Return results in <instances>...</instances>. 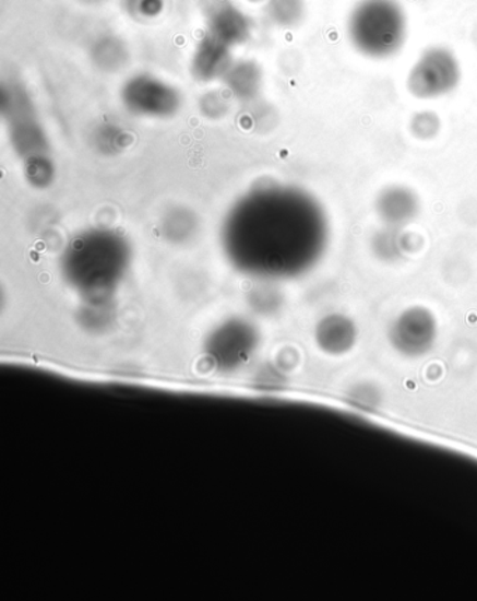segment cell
Segmentation results:
<instances>
[{
  "instance_id": "30bf717a",
  "label": "cell",
  "mask_w": 477,
  "mask_h": 601,
  "mask_svg": "<svg viewBox=\"0 0 477 601\" xmlns=\"http://www.w3.org/2000/svg\"><path fill=\"white\" fill-rule=\"evenodd\" d=\"M206 33L226 46L236 48L250 42L253 22L231 0H215L205 10Z\"/></svg>"
},
{
  "instance_id": "7402d4cb",
  "label": "cell",
  "mask_w": 477,
  "mask_h": 601,
  "mask_svg": "<svg viewBox=\"0 0 477 601\" xmlns=\"http://www.w3.org/2000/svg\"><path fill=\"white\" fill-rule=\"evenodd\" d=\"M441 118L434 111H419L410 119L412 135L420 141H431L441 131Z\"/></svg>"
},
{
  "instance_id": "d6986e66",
  "label": "cell",
  "mask_w": 477,
  "mask_h": 601,
  "mask_svg": "<svg viewBox=\"0 0 477 601\" xmlns=\"http://www.w3.org/2000/svg\"><path fill=\"white\" fill-rule=\"evenodd\" d=\"M170 0H119V7L133 22L146 24L160 19Z\"/></svg>"
},
{
  "instance_id": "2e32d148",
  "label": "cell",
  "mask_w": 477,
  "mask_h": 601,
  "mask_svg": "<svg viewBox=\"0 0 477 601\" xmlns=\"http://www.w3.org/2000/svg\"><path fill=\"white\" fill-rule=\"evenodd\" d=\"M371 248L377 258L391 264V262L400 261L402 257L409 255V236L405 228L384 226L380 233L372 237Z\"/></svg>"
},
{
  "instance_id": "ffe728a7",
  "label": "cell",
  "mask_w": 477,
  "mask_h": 601,
  "mask_svg": "<svg viewBox=\"0 0 477 601\" xmlns=\"http://www.w3.org/2000/svg\"><path fill=\"white\" fill-rule=\"evenodd\" d=\"M262 285L253 287L248 295V305L260 316H272L282 307L281 293L271 286L270 281H261Z\"/></svg>"
},
{
  "instance_id": "5bb4252c",
  "label": "cell",
  "mask_w": 477,
  "mask_h": 601,
  "mask_svg": "<svg viewBox=\"0 0 477 601\" xmlns=\"http://www.w3.org/2000/svg\"><path fill=\"white\" fill-rule=\"evenodd\" d=\"M87 55L93 67L104 73L122 71L131 58L126 39L114 32L97 34L88 44Z\"/></svg>"
},
{
  "instance_id": "44dd1931",
  "label": "cell",
  "mask_w": 477,
  "mask_h": 601,
  "mask_svg": "<svg viewBox=\"0 0 477 601\" xmlns=\"http://www.w3.org/2000/svg\"><path fill=\"white\" fill-rule=\"evenodd\" d=\"M230 98L226 91H208L199 98V111L211 121H218L230 111Z\"/></svg>"
},
{
  "instance_id": "3957f363",
  "label": "cell",
  "mask_w": 477,
  "mask_h": 601,
  "mask_svg": "<svg viewBox=\"0 0 477 601\" xmlns=\"http://www.w3.org/2000/svg\"><path fill=\"white\" fill-rule=\"evenodd\" d=\"M0 109L10 148L22 164L24 177L38 190L48 188L57 176L51 139L36 101L22 79H4Z\"/></svg>"
},
{
  "instance_id": "cb8c5ba5",
  "label": "cell",
  "mask_w": 477,
  "mask_h": 601,
  "mask_svg": "<svg viewBox=\"0 0 477 601\" xmlns=\"http://www.w3.org/2000/svg\"><path fill=\"white\" fill-rule=\"evenodd\" d=\"M252 3L266 2V0H251Z\"/></svg>"
},
{
  "instance_id": "e0dca14e",
  "label": "cell",
  "mask_w": 477,
  "mask_h": 601,
  "mask_svg": "<svg viewBox=\"0 0 477 601\" xmlns=\"http://www.w3.org/2000/svg\"><path fill=\"white\" fill-rule=\"evenodd\" d=\"M92 146L99 155L116 156L132 143V135L117 122H99L91 135Z\"/></svg>"
},
{
  "instance_id": "52a82bcc",
  "label": "cell",
  "mask_w": 477,
  "mask_h": 601,
  "mask_svg": "<svg viewBox=\"0 0 477 601\" xmlns=\"http://www.w3.org/2000/svg\"><path fill=\"white\" fill-rule=\"evenodd\" d=\"M119 101L131 116L154 121L176 118L183 106L180 89L148 72L129 76L119 91Z\"/></svg>"
},
{
  "instance_id": "5b68a950",
  "label": "cell",
  "mask_w": 477,
  "mask_h": 601,
  "mask_svg": "<svg viewBox=\"0 0 477 601\" xmlns=\"http://www.w3.org/2000/svg\"><path fill=\"white\" fill-rule=\"evenodd\" d=\"M261 345L260 328L242 316L217 322L203 341V360L215 374L232 375L246 367Z\"/></svg>"
},
{
  "instance_id": "8fae6325",
  "label": "cell",
  "mask_w": 477,
  "mask_h": 601,
  "mask_svg": "<svg viewBox=\"0 0 477 601\" xmlns=\"http://www.w3.org/2000/svg\"><path fill=\"white\" fill-rule=\"evenodd\" d=\"M374 212L382 226L406 228L419 219L421 198L406 184H390L375 193Z\"/></svg>"
},
{
  "instance_id": "7c38bea8",
  "label": "cell",
  "mask_w": 477,
  "mask_h": 601,
  "mask_svg": "<svg viewBox=\"0 0 477 601\" xmlns=\"http://www.w3.org/2000/svg\"><path fill=\"white\" fill-rule=\"evenodd\" d=\"M232 62V48L205 33L193 48L190 71L199 83L222 82Z\"/></svg>"
},
{
  "instance_id": "6da1fadb",
  "label": "cell",
  "mask_w": 477,
  "mask_h": 601,
  "mask_svg": "<svg viewBox=\"0 0 477 601\" xmlns=\"http://www.w3.org/2000/svg\"><path fill=\"white\" fill-rule=\"evenodd\" d=\"M331 245V222L321 201L300 187L265 184L238 198L222 227L228 262L258 281L311 272Z\"/></svg>"
},
{
  "instance_id": "603a6c76",
  "label": "cell",
  "mask_w": 477,
  "mask_h": 601,
  "mask_svg": "<svg viewBox=\"0 0 477 601\" xmlns=\"http://www.w3.org/2000/svg\"><path fill=\"white\" fill-rule=\"evenodd\" d=\"M79 3L84 4V7H99V4H103L106 2V0H77Z\"/></svg>"
},
{
  "instance_id": "277c9868",
  "label": "cell",
  "mask_w": 477,
  "mask_h": 601,
  "mask_svg": "<svg viewBox=\"0 0 477 601\" xmlns=\"http://www.w3.org/2000/svg\"><path fill=\"white\" fill-rule=\"evenodd\" d=\"M346 34L361 57L384 61L405 47L409 19L400 0H360L347 16Z\"/></svg>"
},
{
  "instance_id": "ba28073f",
  "label": "cell",
  "mask_w": 477,
  "mask_h": 601,
  "mask_svg": "<svg viewBox=\"0 0 477 601\" xmlns=\"http://www.w3.org/2000/svg\"><path fill=\"white\" fill-rule=\"evenodd\" d=\"M462 81L458 57L451 48L434 46L425 49L407 73L406 89L419 101H437L450 96Z\"/></svg>"
},
{
  "instance_id": "9a60e30c",
  "label": "cell",
  "mask_w": 477,
  "mask_h": 601,
  "mask_svg": "<svg viewBox=\"0 0 477 601\" xmlns=\"http://www.w3.org/2000/svg\"><path fill=\"white\" fill-rule=\"evenodd\" d=\"M199 232V219L191 208L176 205L164 213L160 235L174 246H183L193 240Z\"/></svg>"
},
{
  "instance_id": "ac0fdd59",
  "label": "cell",
  "mask_w": 477,
  "mask_h": 601,
  "mask_svg": "<svg viewBox=\"0 0 477 601\" xmlns=\"http://www.w3.org/2000/svg\"><path fill=\"white\" fill-rule=\"evenodd\" d=\"M265 14L277 28H297L305 23L307 3L306 0H266Z\"/></svg>"
},
{
  "instance_id": "4fadbf2b",
  "label": "cell",
  "mask_w": 477,
  "mask_h": 601,
  "mask_svg": "<svg viewBox=\"0 0 477 601\" xmlns=\"http://www.w3.org/2000/svg\"><path fill=\"white\" fill-rule=\"evenodd\" d=\"M222 83L228 96L235 101L243 104L257 102L263 87L261 64L253 59H237L228 68Z\"/></svg>"
},
{
  "instance_id": "7a4b0ae2",
  "label": "cell",
  "mask_w": 477,
  "mask_h": 601,
  "mask_svg": "<svg viewBox=\"0 0 477 601\" xmlns=\"http://www.w3.org/2000/svg\"><path fill=\"white\" fill-rule=\"evenodd\" d=\"M132 260V246L126 235L114 228L94 227L68 243L59 270L84 305H109L126 281Z\"/></svg>"
},
{
  "instance_id": "9c48e42d",
  "label": "cell",
  "mask_w": 477,
  "mask_h": 601,
  "mask_svg": "<svg viewBox=\"0 0 477 601\" xmlns=\"http://www.w3.org/2000/svg\"><path fill=\"white\" fill-rule=\"evenodd\" d=\"M360 340L361 328L349 313L327 311L312 327V341L317 351L332 360L351 355L359 346Z\"/></svg>"
},
{
  "instance_id": "8992f818",
  "label": "cell",
  "mask_w": 477,
  "mask_h": 601,
  "mask_svg": "<svg viewBox=\"0 0 477 601\" xmlns=\"http://www.w3.org/2000/svg\"><path fill=\"white\" fill-rule=\"evenodd\" d=\"M439 315L424 303L402 307L387 322L385 340L390 350L401 360H425L441 340Z\"/></svg>"
}]
</instances>
